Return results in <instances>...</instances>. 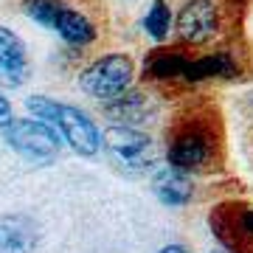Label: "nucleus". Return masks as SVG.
<instances>
[{
    "label": "nucleus",
    "instance_id": "15",
    "mask_svg": "<svg viewBox=\"0 0 253 253\" xmlns=\"http://www.w3.org/2000/svg\"><path fill=\"white\" fill-rule=\"evenodd\" d=\"M172 23H174V14H172V9H169V3H166V0H152V6H149V11L144 14V23H141V26H144L146 34L161 45V42H166Z\"/></svg>",
    "mask_w": 253,
    "mask_h": 253
},
{
    "label": "nucleus",
    "instance_id": "9",
    "mask_svg": "<svg viewBox=\"0 0 253 253\" xmlns=\"http://www.w3.org/2000/svg\"><path fill=\"white\" fill-rule=\"evenodd\" d=\"M208 228L228 253H253V206L245 200H222L208 211Z\"/></svg>",
    "mask_w": 253,
    "mask_h": 253
},
{
    "label": "nucleus",
    "instance_id": "6",
    "mask_svg": "<svg viewBox=\"0 0 253 253\" xmlns=\"http://www.w3.org/2000/svg\"><path fill=\"white\" fill-rule=\"evenodd\" d=\"M197 56V48H189L183 42L174 45H158L144 59V82L166 96V99H186V93L194 87L189 82V68Z\"/></svg>",
    "mask_w": 253,
    "mask_h": 253
},
{
    "label": "nucleus",
    "instance_id": "2",
    "mask_svg": "<svg viewBox=\"0 0 253 253\" xmlns=\"http://www.w3.org/2000/svg\"><path fill=\"white\" fill-rule=\"evenodd\" d=\"M28 113L37 118H42L45 124L56 129V135L71 146L82 158H93L101 152V132L96 121H93L84 110L56 101L51 96H28Z\"/></svg>",
    "mask_w": 253,
    "mask_h": 253
},
{
    "label": "nucleus",
    "instance_id": "5",
    "mask_svg": "<svg viewBox=\"0 0 253 253\" xmlns=\"http://www.w3.org/2000/svg\"><path fill=\"white\" fill-rule=\"evenodd\" d=\"M234 14L217 0H189L174 14V37L189 48H203L217 42L225 31H234Z\"/></svg>",
    "mask_w": 253,
    "mask_h": 253
},
{
    "label": "nucleus",
    "instance_id": "7",
    "mask_svg": "<svg viewBox=\"0 0 253 253\" xmlns=\"http://www.w3.org/2000/svg\"><path fill=\"white\" fill-rule=\"evenodd\" d=\"M3 138L23 161L34 166H48L59 158L62 138L56 135V129L45 124L42 118H11L3 126Z\"/></svg>",
    "mask_w": 253,
    "mask_h": 253
},
{
    "label": "nucleus",
    "instance_id": "13",
    "mask_svg": "<svg viewBox=\"0 0 253 253\" xmlns=\"http://www.w3.org/2000/svg\"><path fill=\"white\" fill-rule=\"evenodd\" d=\"M152 191L163 206L180 208V206H189L191 200H194L197 186L191 180V174H186L166 163V166H158L152 172Z\"/></svg>",
    "mask_w": 253,
    "mask_h": 253
},
{
    "label": "nucleus",
    "instance_id": "1",
    "mask_svg": "<svg viewBox=\"0 0 253 253\" xmlns=\"http://www.w3.org/2000/svg\"><path fill=\"white\" fill-rule=\"evenodd\" d=\"M166 163L186 174H219L228 166L222 110L208 96H191L174 110L163 141Z\"/></svg>",
    "mask_w": 253,
    "mask_h": 253
},
{
    "label": "nucleus",
    "instance_id": "11",
    "mask_svg": "<svg viewBox=\"0 0 253 253\" xmlns=\"http://www.w3.org/2000/svg\"><path fill=\"white\" fill-rule=\"evenodd\" d=\"M31 76L28 48L11 28L0 26V87L17 90Z\"/></svg>",
    "mask_w": 253,
    "mask_h": 253
},
{
    "label": "nucleus",
    "instance_id": "10",
    "mask_svg": "<svg viewBox=\"0 0 253 253\" xmlns=\"http://www.w3.org/2000/svg\"><path fill=\"white\" fill-rule=\"evenodd\" d=\"M242 76H245L242 56L231 45L208 51V54H197L189 68V82L194 87L203 84V82H236Z\"/></svg>",
    "mask_w": 253,
    "mask_h": 253
},
{
    "label": "nucleus",
    "instance_id": "12",
    "mask_svg": "<svg viewBox=\"0 0 253 253\" xmlns=\"http://www.w3.org/2000/svg\"><path fill=\"white\" fill-rule=\"evenodd\" d=\"M104 116L113 121V124H126V126H144L152 124L155 116H158V104L149 99L146 90H124L121 96L110 99L104 104Z\"/></svg>",
    "mask_w": 253,
    "mask_h": 253
},
{
    "label": "nucleus",
    "instance_id": "8",
    "mask_svg": "<svg viewBox=\"0 0 253 253\" xmlns=\"http://www.w3.org/2000/svg\"><path fill=\"white\" fill-rule=\"evenodd\" d=\"M135 79V59L129 54H104L87 62L79 73V87L90 99L110 101L132 87Z\"/></svg>",
    "mask_w": 253,
    "mask_h": 253
},
{
    "label": "nucleus",
    "instance_id": "14",
    "mask_svg": "<svg viewBox=\"0 0 253 253\" xmlns=\"http://www.w3.org/2000/svg\"><path fill=\"white\" fill-rule=\"evenodd\" d=\"M40 242V225L26 214L0 219V253H34Z\"/></svg>",
    "mask_w": 253,
    "mask_h": 253
},
{
    "label": "nucleus",
    "instance_id": "3",
    "mask_svg": "<svg viewBox=\"0 0 253 253\" xmlns=\"http://www.w3.org/2000/svg\"><path fill=\"white\" fill-rule=\"evenodd\" d=\"M20 9L28 20L54 31L73 48H87L99 40V26L93 17L68 0H20Z\"/></svg>",
    "mask_w": 253,
    "mask_h": 253
},
{
    "label": "nucleus",
    "instance_id": "4",
    "mask_svg": "<svg viewBox=\"0 0 253 253\" xmlns=\"http://www.w3.org/2000/svg\"><path fill=\"white\" fill-rule=\"evenodd\" d=\"M101 149L107 152L110 163L124 174H146L158 169V144L152 141L149 132L141 126L113 124L101 135Z\"/></svg>",
    "mask_w": 253,
    "mask_h": 253
},
{
    "label": "nucleus",
    "instance_id": "16",
    "mask_svg": "<svg viewBox=\"0 0 253 253\" xmlns=\"http://www.w3.org/2000/svg\"><path fill=\"white\" fill-rule=\"evenodd\" d=\"M222 9H228L234 17H242L245 11H248V6H251V0H217Z\"/></svg>",
    "mask_w": 253,
    "mask_h": 253
},
{
    "label": "nucleus",
    "instance_id": "17",
    "mask_svg": "<svg viewBox=\"0 0 253 253\" xmlns=\"http://www.w3.org/2000/svg\"><path fill=\"white\" fill-rule=\"evenodd\" d=\"M11 118H14V116H11V101L6 99V93L0 90V129L9 124Z\"/></svg>",
    "mask_w": 253,
    "mask_h": 253
},
{
    "label": "nucleus",
    "instance_id": "18",
    "mask_svg": "<svg viewBox=\"0 0 253 253\" xmlns=\"http://www.w3.org/2000/svg\"><path fill=\"white\" fill-rule=\"evenodd\" d=\"M158 253H191L189 248H183V245H166V248H161Z\"/></svg>",
    "mask_w": 253,
    "mask_h": 253
},
{
    "label": "nucleus",
    "instance_id": "19",
    "mask_svg": "<svg viewBox=\"0 0 253 253\" xmlns=\"http://www.w3.org/2000/svg\"><path fill=\"white\" fill-rule=\"evenodd\" d=\"M214 253H228V251H214Z\"/></svg>",
    "mask_w": 253,
    "mask_h": 253
}]
</instances>
